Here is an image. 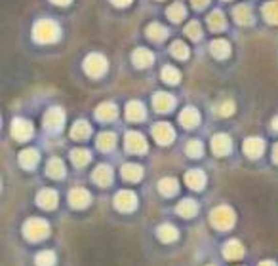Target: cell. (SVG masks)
Returning <instances> with one entry per match:
<instances>
[{
    "instance_id": "f546056e",
    "label": "cell",
    "mask_w": 278,
    "mask_h": 266,
    "mask_svg": "<svg viewBox=\"0 0 278 266\" xmlns=\"http://www.w3.org/2000/svg\"><path fill=\"white\" fill-rule=\"evenodd\" d=\"M158 190H160V194H164V196H174V194L179 190V185H177L176 179L166 177V179H162L158 183Z\"/></svg>"
},
{
    "instance_id": "ac0fdd59",
    "label": "cell",
    "mask_w": 278,
    "mask_h": 266,
    "mask_svg": "<svg viewBox=\"0 0 278 266\" xmlns=\"http://www.w3.org/2000/svg\"><path fill=\"white\" fill-rule=\"evenodd\" d=\"M232 13H234V21L240 25H251L253 23V13H251L250 6H246V4H238L232 10Z\"/></svg>"
},
{
    "instance_id": "ffe728a7",
    "label": "cell",
    "mask_w": 278,
    "mask_h": 266,
    "mask_svg": "<svg viewBox=\"0 0 278 266\" xmlns=\"http://www.w3.org/2000/svg\"><path fill=\"white\" fill-rule=\"evenodd\" d=\"M179 122H181L185 127H197L198 122H200V114H198L197 108L187 106L183 113H181V116H179Z\"/></svg>"
},
{
    "instance_id": "9c48e42d",
    "label": "cell",
    "mask_w": 278,
    "mask_h": 266,
    "mask_svg": "<svg viewBox=\"0 0 278 266\" xmlns=\"http://www.w3.org/2000/svg\"><path fill=\"white\" fill-rule=\"evenodd\" d=\"M12 135H14V139L17 141H27L31 135H33V124L29 122V120H23V118H15L12 122Z\"/></svg>"
},
{
    "instance_id": "5b68a950",
    "label": "cell",
    "mask_w": 278,
    "mask_h": 266,
    "mask_svg": "<svg viewBox=\"0 0 278 266\" xmlns=\"http://www.w3.org/2000/svg\"><path fill=\"white\" fill-rule=\"evenodd\" d=\"M65 124V113H63L61 108H50L46 114H44V127H46L48 131H59Z\"/></svg>"
},
{
    "instance_id": "3957f363",
    "label": "cell",
    "mask_w": 278,
    "mask_h": 266,
    "mask_svg": "<svg viewBox=\"0 0 278 266\" xmlns=\"http://www.w3.org/2000/svg\"><path fill=\"white\" fill-rule=\"evenodd\" d=\"M23 232L29 239L38 241V239H44L50 234V225L44 219H29L23 226Z\"/></svg>"
},
{
    "instance_id": "44dd1931",
    "label": "cell",
    "mask_w": 278,
    "mask_h": 266,
    "mask_svg": "<svg viewBox=\"0 0 278 266\" xmlns=\"http://www.w3.org/2000/svg\"><path fill=\"white\" fill-rule=\"evenodd\" d=\"M211 53L216 55L217 59H227L229 55H231V46H229V42L223 38H219V40H213L211 42Z\"/></svg>"
},
{
    "instance_id": "74e56055",
    "label": "cell",
    "mask_w": 278,
    "mask_h": 266,
    "mask_svg": "<svg viewBox=\"0 0 278 266\" xmlns=\"http://www.w3.org/2000/svg\"><path fill=\"white\" fill-rule=\"evenodd\" d=\"M162 78L168 82V84H177L179 80H181V73L177 71V69H174V66H164L162 69Z\"/></svg>"
},
{
    "instance_id": "60d3db41",
    "label": "cell",
    "mask_w": 278,
    "mask_h": 266,
    "mask_svg": "<svg viewBox=\"0 0 278 266\" xmlns=\"http://www.w3.org/2000/svg\"><path fill=\"white\" fill-rule=\"evenodd\" d=\"M185 150H187V154H189L190 158H200L202 152H204V146H202L200 141H189Z\"/></svg>"
},
{
    "instance_id": "ab89813d",
    "label": "cell",
    "mask_w": 278,
    "mask_h": 266,
    "mask_svg": "<svg viewBox=\"0 0 278 266\" xmlns=\"http://www.w3.org/2000/svg\"><path fill=\"white\" fill-rule=\"evenodd\" d=\"M55 255L54 251H40L36 255V266H54Z\"/></svg>"
},
{
    "instance_id": "f6af8a7d",
    "label": "cell",
    "mask_w": 278,
    "mask_h": 266,
    "mask_svg": "<svg viewBox=\"0 0 278 266\" xmlns=\"http://www.w3.org/2000/svg\"><path fill=\"white\" fill-rule=\"evenodd\" d=\"M272 158H274V162L278 164V143L274 145V148H272Z\"/></svg>"
},
{
    "instance_id": "d6a6232c",
    "label": "cell",
    "mask_w": 278,
    "mask_h": 266,
    "mask_svg": "<svg viewBox=\"0 0 278 266\" xmlns=\"http://www.w3.org/2000/svg\"><path fill=\"white\" fill-rule=\"evenodd\" d=\"M115 143H116V137L111 131H105L97 137V148H99V150H111V148L115 146Z\"/></svg>"
},
{
    "instance_id": "8992f818",
    "label": "cell",
    "mask_w": 278,
    "mask_h": 266,
    "mask_svg": "<svg viewBox=\"0 0 278 266\" xmlns=\"http://www.w3.org/2000/svg\"><path fill=\"white\" fill-rule=\"evenodd\" d=\"M115 206L120 211H134L137 207V196L132 190H120L115 196Z\"/></svg>"
},
{
    "instance_id": "9a60e30c",
    "label": "cell",
    "mask_w": 278,
    "mask_h": 266,
    "mask_svg": "<svg viewBox=\"0 0 278 266\" xmlns=\"http://www.w3.org/2000/svg\"><path fill=\"white\" fill-rule=\"evenodd\" d=\"M132 59H134L136 66H139V69H145V66L153 65L155 55H153V52H149L147 48H137L136 52H134V55H132Z\"/></svg>"
},
{
    "instance_id": "f1b7e54d",
    "label": "cell",
    "mask_w": 278,
    "mask_h": 266,
    "mask_svg": "<svg viewBox=\"0 0 278 266\" xmlns=\"http://www.w3.org/2000/svg\"><path fill=\"white\" fill-rule=\"evenodd\" d=\"M177 236H179V232H177L176 226L162 225L160 228H158V239H162V241H166V243H170V241H176Z\"/></svg>"
},
{
    "instance_id": "4dcf8cb0",
    "label": "cell",
    "mask_w": 278,
    "mask_h": 266,
    "mask_svg": "<svg viewBox=\"0 0 278 266\" xmlns=\"http://www.w3.org/2000/svg\"><path fill=\"white\" fill-rule=\"evenodd\" d=\"M263 15L265 19L272 23V25H278V0H272L269 4L263 6Z\"/></svg>"
},
{
    "instance_id": "d6986e66",
    "label": "cell",
    "mask_w": 278,
    "mask_h": 266,
    "mask_svg": "<svg viewBox=\"0 0 278 266\" xmlns=\"http://www.w3.org/2000/svg\"><path fill=\"white\" fill-rule=\"evenodd\" d=\"M116 114H118L116 105H113V103H101V105L97 106V110H95V118L109 122V120H115Z\"/></svg>"
},
{
    "instance_id": "e575fe53",
    "label": "cell",
    "mask_w": 278,
    "mask_h": 266,
    "mask_svg": "<svg viewBox=\"0 0 278 266\" xmlns=\"http://www.w3.org/2000/svg\"><path fill=\"white\" fill-rule=\"evenodd\" d=\"M147 36L151 40H155V42H160V40L166 38V29L162 25H158V23H151L147 27Z\"/></svg>"
},
{
    "instance_id": "d4e9b609",
    "label": "cell",
    "mask_w": 278,
    "mask_h": 266,
    "mask_svg": "<svg viewBox=\"0 0 278 266\" xmlns=\"http://www.w3.org/2000/svg\"><path fill=\"white\" fill-rule=\"evenodd\" d=\"M46 173H48V177H52V179H61L63 175H65V166H63L61 160L59 158L50 160L46 166Z\"/></svg>"
},
{
    "instance_id": "681fc988",
    "label": "cell",
    "mask_w": 278,
    "mask_h": 266,
    "mask_svg": "<svg viewBox=\"0 0 278 266\" xmlns=\"http://www.w3.org/2000/svg\"><path fill=\"white\" fill-rule=\"evenodd\" d=\"M208 266H213V264H208Z\"/></svg>"
},
{
    "instance_id": "277c9868",
    "label": "cell",
    "mask_w": 278,
    "mask_h": 266,
    "mask_svg": "<svg viewBox=\"0 0 278 266\" xmlns=\"http://www.w3.org/2000/svg\"><path fill=\"white\" fill-rule=\"evenodd\" d=\"M84 71H86L88 76L97 78V76L105 74V71H107V59L103 57L101 53H90L86 61H84Z\"/></svg>"
},
{
    "instance_id": "484cf974",
    "label": "cell",
    "mask_w": 278,
    "mask_h": 266,
    "mask_svg": "<svg viewBox=\"0 0 278 266\" xmlns=\"http://www.w3.org/2000/svg\"><path fill=\"white\" fill-rule=\"evenodd\" d=\"M19 164L25 167V169H33V167L38 164V152H36L34 148H27V150L19 152Z\"/></svg>"
},
{
    "instance_id": "836d02e7",
    "label": "cell",
    "mask_w": 278,
    "mask_h": 266,
    "mask_svg": "<svg viewBox=\"0 0 278 266\" xmlns=\"http://www.w3.org/2000/svg\"><path fill=\"white\" fill-rule=\"evenodd\" d=\"M71 158H73V162H75V166L82 167V166H86L90 160H92V156H90V152L86 150V148H75V150L71 152Z\"/></svg>"
},
{
    "instance_id": "ba28073f",
    "label": "cell",
    "mask_w": 278,
    "mask_h": 266,
    "mask_svg": "<svg viewBox=\"0 0 278 266\" xmlns=\"http://www.w3.org/2000/svg\"><path fill=\"white\" fill-rule=\"evenodd\" d=\"M174 127L168 124V122H158L155 127H153V137L156 139V143H160V145H170L172 141H174Z\"/></svg>"
},
{
    "instance_id": "c3c4849f",
    "label": "cell",
    "mask_w": 278,
    "mask_h": 266,
    "mask_svg": "<svg viewBox=\"0 0 278 266\" xmlns=\"http://www.w3.org/2000/svg\"><path fill=\"white\" fill-rule=\"evenodd\" d=\"M272 127H274V129L278 131V116H276L274 120H272Z\"/></svg>"
},
{
    "instance_id": "2e32d148",
    "label": "cell",
    "mask_w": 278,
    "mask_h": 266,
    "mask_svg": "<svg viewBox=\"0 0 278 266\" xmlns=\"http://www.w3.org/2000/svg\"><path fill=\"white\" fill-rule=\"evenodd\" d=\"M223 255H225V259H229V260L242 259V257H244V247H242V243H240L238 239H229L223 249Z\"/></svg>"
},
{
    "instance_id": "6da1fadb",
    "label": "cell",
    "mask_w": 278,
    "mask_h": 266,
    "mask_svg": "<svg viewBox=\"0 0 278 266\" xmlns=\"http://www.w3.org/2000/svg\"><path fill=\"white\" fill-rule=\"evenodd\" d=\"M33 38L40 44H52L59 38V25L52 19H40L34 23Z\"/></svg>"
},
{
    "instance_id": "7402d4cb",
    "label": "cell",
    "mask_w": 278,
    "mask_h": 266,
    "mask_svg": "<svg viewBox=\"0 0 278 266\" xmlns=\"http://www.w3.org/2000/svg\"><path fill=\"white\" fill-rule=\"evenodd\" d=\"M126 118L132 120V122H139V120L145 118V108L139 101H130L128 106H126Z\"/></svg>"
},
{
    "instance_id": "7bdbcfd3",
    "label": "cell",
    "mask_w": 278,
    "mask_h": 266,
    "mask_svg": "<svg viewBox=\"0 0 278 266\" xmlns=\"http://www.w3.org/2000/svg\"><path fill=\"white\" fill-rule=\"evenodd\" d=\"M190 2H193V6H195V8H198V10H202V8L206 6V4L210 2V0H190Z\"/></svg>"
},
{
    "instance_id": "f35d334b",
    "label": "cell",
    "mask_w": 278,
    "mask_h": 266,
    "mask_svg": "<svg viewBox=\"0 0 278 266\" xmlns=\"http://www.w3.org/2000/svg\"><path fill=\"white\" fill-rule=\"evenodd\" d=\"M216 113L219 116H232L234 114V103L231 99H225L221 103H217L216 105Z\"/></svg>"
},
{
    "instance_id": "7a4b0ae2",
    "label": "cell",
    "mask_w": 278,
    "mask_h": 266,
    "mask_svg": "<svg viewBox=\"0 0 278 266\" xmlns=\"http://www.w3.org/2000/svg\"><path fill=\"white\" fill-rule=\"evenodd\" d=\"M234 211L229 206H219L211 211V225L219 230H229L234 225Z\"/></svg>"
},
{
    "instance_id": "52a82bcc",
    "label": "cell",
    "mask_w": 278,
    "mask_h": 266,
    "mask_svg": "<svg viewBox=\"0 0 278 266\" xmlns=\"http://www.w3.org/2000/svg\"><path fill=\"white\" fill-rule=\"evenodd\" d=\"M147 148H149V145H147V141H145V137H143L141 133L130 131L126 135V150H130V152L134 154H143L147 152Z\"/></svg>"
},
{
    "instance_id": "30bf717a",
    "label": "cell",
    "mask_w": 278,
    "mask_h": 266,
    "mask_svg": "<svg viewBox=\"0 0 278 266\" xmlns=\"http://www.w3.org/2000/svg\"><path fill=\"white\" fill-rule=\"evenodd\" d=\"M232 148V143L229 139V135H225V133H217L213 135V139H211V150L216 152V156H227V154L231 152Z\"/></svg>"
},
{
    "instance_id": "e0dca14e",
    "label": "cell",
    "mask_w": 278,
    "mask_h": 266,
    "mask_svg": "<svg viewBox=\"0 0 278 266\" xmlns=\"http://www.w3.org/2000/svg\"><path fill=\"white\" fill-rule=\"evenodd\" d=\"M185 181H187V185H189L190 188L202 190L204 185H206V175H204V171H200V169H190V171L185 175Z\"/></svg>"
},
{
    "instance_id": "4316f807",
    "label": "cell",
    "mask_w": 278,
    "mask_h": 266,
    "mask_svg": "<svg viewBox=\"0 0 278 266\" xmlns=\"http://www.w3.org/2000/svg\"><path fill=\"white\" fill-rule=\"evenodd\" d=\"M197 211H198V206H197V202L195 199H183V202H179L177 204V213L181 215V217H193V215H197Z\"/></svg>"
},
{
    "instance_id": "7c38bea8",
    "label": "cell",
    "mask_w": 278,
    "mask_h": 266,
    "mask_svg": "<svg viewBox=\"0 0 278 266\" xmlns=\"http://www.w3.org/2000/svg\"><path fill=\"white\" fill-rule=\"evenodd\" d=\"M69 204L73 207H86L90 204V192L86 188H73L71 192H69Z\"/></svg>"
},
{
    "instance_id": "603a6c76",
    "label": "cell",
    "mask_w": 278,
    "mask_h": 266,
    "mask_svg": "<svg viewBox=\"0 0 278 266\" xmlns=\"http://www.w3.org/2000/svg\"><path fill=\"white\" fill-rule=\"evenodd\" d=\"M90 133H92V127H90L88 122H84V120H78L73 129H71V137L76 141H84L90 137Z\"/></svg>"
},
{
    "instance_id": "4fadbf2b",
    "label": "cell",
    "mask_w": 278,
    "mask_h": 266,
    "mask_svg": "<svg viewBox=\"0 0 278 266\" xmlns=\"http://www.w3.org/2000/svg\"><path fill=\"white\" fill-rule=\"evenodd\" d=\"M265 150V143L259 137H248L244 141V152L250 156V158H259Z\"/></svg>"
},
{
    "instance_id": "bcb514c9",
    "label": "cell",
    "mask_w": 278,
    "mask_h": 266,
    "mask_svg": "<svg viewBox=\"0 0 278 266\" xmlns=\"http://www.w3.org/2000/svg\"><path fill=\"white\" fill-rule=\"evenodd\" d=\"M259 266H276V264H274L272 260H261V262H259Z\"/></svg>"
},
{
    "instance_id": "cb8c5ba5",
    "label": "cell",
    "mask_w": 278,
    "mask_h": 266,
    "mask_svg": "<svg viewBox=\"0 0 278 266\" xmlns=\"http://www.w3.org/2000/svg\"><path fill=\"white\" fill-rule=\"evenodd\" d=\"M94 181L97 183V185L109 186V185H111V181H113V169H111L109 166H99V167H95V171H94Z\"/></svg>"
},
{
    "instance_id": "d590c367",
    "label": "cell",
    "mask_w": 278,
    "mask_h": 266,
    "mask_svg": "<svg viewBox=\"0 0 278 266\" xmlns=\"http://www.w3.org/2000/svg\"><path fill=\"white\" fill-rule=\"evenodd\" d=\"M170 52L174 57H177V59H187V57H189V48L185 46L181 40H176V42L172 44Z\"/></svg>"
},
{
    "instance_id": "7dc6e473",
    "label": "cell",
    "mask_w": 278,
    "mask_h": 266,
    "mask_svg": "<svg viewBox=\"0 0 278 266\" xmlns=\"http://www.w3.org/2000/svg\"><path fill=\"white\" fill-rule=\"evenodd\" d=\"M55 4H59V6H65V4H69L71 0H54Z\"/></svg>"
},
{
    "instance_id": "ee69618b",
    "label": "cell",
    "mask_w": 278,
    "mask_h": 266,
    "mask_svg": "<svg viewBox=\"0 0 278 266\" xmlns=\"http://www.w3.org/2000/svg\"><path fill=\"white\" fill-rule=\"evenodd\" d=\"M132 0H113V4H116V6H128Z\"/></svg>"
},
{
    "instance_id": "8d00e7d4",
    "label": "cell",
    "mask_w": 278,
    "mask_h": 266,
    "mask_svg": "<svg viewBox=\"0 0 278 266\" xmlns=\"http://www.w3.org/2000/svg\"><path fill=\"white\" fill-rule=\"evenodd\" d=\"M168 17H170V21H174V23H177V21H181L185 17V6L183 4H179V2H177V4H172L170 8H168Z\"/></svg>"
},
{
    "instance_id": "83f0119b",
    "label": "cell",
    "mask_w": 278,
    "mask_h": 266,
    "mask_svg": "<svg viewBox=\"0 0 278 266\" xmlns=\"http://www.w3.org/2000/svg\"><path fill=\"white\" fill-rule=\"evenodd\" d=\"M122 177L126 181H139L143 177V169L137 164H124L122 166Z\"/></svg>"
},
{
    "instance_id": "5bb4252c",
    "label": "cell",
    "mask_w": 278,
    "mask_h": 266,
    "mask_svg": "<svg viewBox=\"0 0 278 266\" xmlns=\"http://www.w3.org/2000/svg\"><path fill=\"white\" fill-rule=\"evenodd\" d=\"M36 202H38V206L44 207V209H54V207L57 206V192L52 190V188H44V190L38 192Z\"/></svg>"
},
{
    "instance_id": "1f68e13d",
    "label": "cell",
    "mask_w": 278,
    "mask_h": 266,
    "mask_svg": "<svg viewBox=\"0 0 278 266\" xmlns=\"http://www.w3.org/2000/svg\"><path fill=\"white\" fill-rule=\"evenodd\" d=\"M208 25H210L211 31H221V29H225V25H227V21H225L223 12H219V10H216V12H211V13H210V17H208Z\"/></svg>"
},
{
    "instance_id": "b9f144b4",
    "label": "cell",
    "mask_w": 278,
    "mask_h": 266,
    "mask_svg": "<svg viewBox=\"0 0 278 266\" xmlns=\"http://www.w3.org/2000/svg\"><path fill=\"white\" fill-rule=\"evenodd\" d=\"M185 33H187V36L193 40H198L200 36H202V29H200V23L198 21H190L189 25L185 27Z\"/></svg>"
},
{
    "instance_id": "8fae6325",
    "label": "cell",
    "mask_w": 278,
    "mask_h": 266,
    "mask_svg": "<svg viewBox=\"0 0 278 266\" xmlns=\"http://www.w3.org/2000/svg\"><path fill=\"white\" fill-rule=\"evenodd\" d=\"M153 105H155V108L158 113H170L172 108H174V105H176V99L172 97L170 93L158 92L153 97Z\"/></svg>"
}]
</instances>
